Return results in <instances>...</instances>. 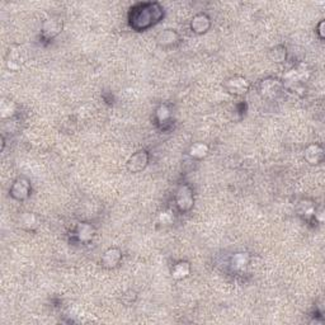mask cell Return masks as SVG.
<instances>
[{
	"label": "cell",
	"instance_id": "cell-22",
	"mask_svg": "<svg viewBox=\"0 0 325 325\" xmlns=\"http://www.w3.org/2000/svg\"><path fill=\"white\" fill-rule=\"evenodd\" d=\"M323 26H324V20H322L319 24V35H320V38L324 37V35H323Z\"/></svg>",
	"mask_w": 325,
	"mask_h": 325
},
{
	"label": "cell",
	"instance_id": "cell-12",
	"mask_svg": "<svg viewBox=\"0 0 325 325\" xmlns=\"http://www.w3.org/2000/svg\"><path fill=\"white\" fill-rule=\"evenodd\" d=\"M305 159L309 164H319L324 159V151L319 145H310L305 150Z\"/></svg>",
	"mask_w": 325,
	"mask_h": 325
},
{
	"label": "cell",
	"instance_id": "cell-1",
	"mask_svg": "<svg viewBox=\"0 0 325 325\" xmlns=\"http://www.w3.org/2000/svg\"><path fill=\"white\" fill-rule=\"evenodd\" d=\"M164 17V10L158 3H141L133 6L129 15L130 26L135 31H145L155 26Z\"/></svg>",
	"mask_w": 325,
	"mask_h": 325
},
{
	"label": "cell",
	"instance_id": "cell-15",
	"mask_svg": "<svg viewBox=\"0 0 325 325\" xmlns=\"http://www.w3.org/2000/svg\"><path fill=\"white\" fill-rule=\"evenodd\" d=\"M208 154V146L203 142H196L190 147V155L195 159H202Z\"/></svg>",
	"mask_w": 325,
	"mask_h": 325
},
{
	"label": "cell",
	"instance_id": "cell-19",
	"mask_svg": "<svg viewBox=\"0 0 325 325\" xmlns=\"http://www.w3.org/2000/svg\"><path fill=\"white\" fill-rule=\"evenodd\" d=\"M299 212L301 213L302 216H305V217H311V216L315 215V207H314V204L311 203V202L302 201L301 203H300Z\"/></svg>",
	"mask_w": 325,
	"mask_h": 325
},
{
	"label": "cell",
	"instance_id": "cell-21",
	"mask_svg": "<svg viewBox=\"0 0 325 325\" xmlns=\"http://www.w3.org/2000/svg\"><path fill=\"white\" fill-rule=\"evenodd\" d=\"M159 220H160L161 224L169 225V224H172L173 221H174V216L172 215V212H169V211H167V212H163V213H161L160 217H159Z\"/></svg>",
	"mask_w": 325,
	"mask_h": 325
},
{
	"label": "cell",
	"instance_id": "cell-10",
	"mask_svg": "<svg viewBox=\"0 0 325 325\" xmlns=\"http://www.w3.org/2000/svg\"><path fill=\"white\" fill-rule=\"evenodd\" d=\"M210 26H211L210 18H208L206 14H203V13L195 15L192 19V23H191V28H192V31L195 32V33H198V35L207 32L208 28H210Z\"/></svg>",
	"mask_w": 325,
	"mask_h": 325
},
{
	"label": "cell",
	"instance_id": "cell-9",
	"mask_svg": "<svg viewBox=\"0 0 325 325\" xmlns=\"http://www.w3.org/2000/svg\"><path fill=\"white\" fill-rule=\"evenodd\" d=\"M94 234V226L92 224H88V222H80L76 226V230H75V235H76L79 242L81 243H89L93 239Z\"/></svg>",
	"mask_w": 325,
	"mask_h": 325
},
{
	"label": "cell",
	"instance_id": "cell-20",
	"mask_svg": "<svg viewBox=\"0 0 325 325\" xmlns=\"http://www.w3.org/2000/svg\"><path fill=\"white\" fill-rule=\"evenodd\" d=\"M20 222H22L23 226L28 227V229H32V227L37 225V219H36V216L33 215V213L26 212L24 215H22V217H20Z\"/></svg>",
	"mask_w": 325,
	"mask_h": 325
},
{
	"label": "cell",
	"instance_id": "cell-16",
	"mask_svg": "<svg viewBox=\"0 0 325 325\" xmlns=\"http://www.w3.org/2000/svg\"><path fill=\"white\" fill-rule=\"evenodd\" d=\"M0 112H1L3 118L12 117L15 112V104L10 99H3L1 104H0Z\"/></svg>",
	"mask_w": 325,
	"mask_h": 325
},
{
	"label": "cell",
	"instance_id": "cell-13",
	"mask_svg": "<svg viewBox=\"0 0 325 325\" xmlns=\"http://www.w3.org/2000/svg\"><path fill=\"white\" fill-rule=\"evenodd\" d=\"M191 264L188 262L177 263L172 269V277L174 279H183L190 276Z\"/></svg>",
	"mask_w": 325,
	"mask_h": 325
},
{
	"label": "cell",
	"instance_id": "cell-17",
	"mask_svg": "<svg viewBox=\"0 0 325 325\" xmlns=\"http://www.w3.org/2000/svg\"><path fill=\"white\" fill-rule=\"evenodd\" d=\"M170 118H172V112H170V110L167 106L163 104V106H160L156 110V120H158L160 125L168 124L170 121Z\"/></svg>",
	"mask_w": 325,
	"mask_h": 325
},
{
	"label": "cell",
	"instance_id": "cell-2",
	"mask_svg": "<svg viewBox=\"0 0 325 325\" xmlns=\"http://www.w3.org/2000/svg\"><path fill=\"white\" fill-rule=\"evenodd\" d=\"M176 203L182 212H188L193 207L195 197H193L192 188L188 184H182L178 187L176 192Z\"/></svg>",
	"mask_w": 325,
	"mask_h": 325
},
{
	"label": "cell",
	"instance_id": "cell-8",
	"mask_svg": "<svg viewBox=\"0 0 325 325\" xmlns=\"http://www.w3.org/2000/svg\"><path fill=\"white\" fill-rule=\"evenodd\" d=\"M122 259V252L118 248H111L102 257V264L106 268H115L120 264Z\"/></svg>",
	"mask_w": 325,
	"mask_h": 325
},
{
	"label": "cell",
	"instance_id": "cell-18",
	"mask_svg": "<svg viewBox=\"0 0 325 325\" xmlns=\"http://www.w3.org/2000/svg\"><path fill=\"white\" fill-rule=\"evenodd\" d=\"M286 47L276 46L269 51V59L274 63H282L286 59Z\"/></svg>",
	"mask_w": 325,
	"mask_h": 325
},
{
	"label": "cell",
	"instance_id": "cell-11",
	"mask_svg": "<svg viewBox=\"0 0 325 325\" xmlns=\"http://www.w3.org/2000/svg\"><path fill=\"white\" fill-rule=\"evenodd\" d=\"M179 41V35L177 33L176 31H173V29H165V31L160 32L156 37V42L158 45L163 47H168V46H173V45H176L178 43Z\"/></svg>",
	"mask_w": 325,
	"mask_h": 325
},
{
	"label": "cell",
	"instance_id": "cell-14",
	"mask_svg": "<svg viewBox=\"0 0 325 325\" xmlns=\"http://www.w3.org/2000/svg\"><path fill=\"white\" fill-rule=\"evenodd\" d=\"M249 260H251V257L248 253H243V252L242 253H236L231 258V265H233L234 269L242 270L249 264Z\"/></svg>",
	"mask_w": 325,
	"mask_h": 325
},
{
	"label": "cell",
	"instance_id": "cell-6",
	"mask_svg": "<svg viewBox=\"0 0 325 325\" xmlns=\"http://www.w3.org/2000/svg\"><path fill=\"white\" fill-rule=\"evenodd\" d=\"M260 93L265 98H276L282 89V84L279 83L277 79H265L260 83Z\"/></svg>",
	"mask_w": 325,
	"mask_h": 325
},
{
	"label": "cell",
	"instance_id": "cell-5",
	"mask_svg": "<svg viewBox=\"0 0 325 325\" xmlns=\"http://www.w3.org/2000/svg\"><path fill=\"white\" fill-rule=\"evenodd\" d=\"M226 89L235 95H242L249 90L251 88V83L247 79L242 78V76H233V78L227 79L226 81Z\"/></svg>",
	"mask_w": 325,
	"mask_h": 325
},
{
	"label": "cell",
	"instance_id": "cell-3",
	"mask_svg": "<svg viewBox=\"0 0 325 325\" xmlns=\"http://www.w3.org/2000/svg\"><path fill=\"white\" fill-rule=\"evenodd\" d=\"M147 163H149V154L145 150H140L129 159L127 169L132 173H138L146 168Z\"/></svg>",
	"mask_w": 325,
	"mask_h": 325
},
{
	"label": "cell",
	"instance_id": "cell-4",
	"mask_svg": "<svg viewBox=\"0 0 325 325\" xmlns=\"http://www.w3.org/2000/svg\"><path fill=\"white\" fill-rule=\"evenodd\" d=\"M31 193V184L26 178H18L10 187V196L18 201H23Z\"/></svg>",
	"mask_w": 325,
	"mask_h": 325
},
{
	"label": "cell",
	"instance_id": "cell-7",
	"mask_svg": "<svg viewBox=\"0 0 325 325\" xmlns=\"http://www.w3.org/2000/svg\"><path fill=\"white\" fill-rule=\"evenodd\" d=\"M61 28H63V23H61L60 19H56V18H50V19H46L42 24V36L47 40H51L55 36H58L61 32Z\"/></svg>",
	"mask_w": 325,
	"mask_h": 325
}]
</instances>
